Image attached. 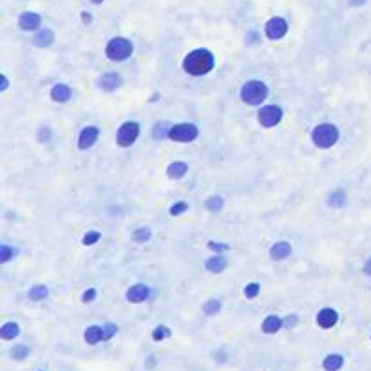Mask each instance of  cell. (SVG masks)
<instances>
[{
  "label": "cell",
  "instance_id": "1",
  "mask_svg": "<svg viewBox=\"0 0 371 371\" xmlns=\"http://www.w3.org/2000/svg\"><path fill=\"white\" fill-rule=\"evenodd\" d=\"M214 64H216L214 55L208 49H194L185 56L183 69L192 76H203V74H208L214 69Z\"/></svg>",
  "mask_w": 371,
  "mask_h": 371
},
{
  "label": "cell",
  "instance_id": "2",
  "mask_svg": "<svg viewBox=\"0 0 371 371\" xmlns=\"http://www.w3.org/2000/svg\"><path fill=\"white\" fill-rule=\"evenodd\" d=\"M311 142L319 149H330L339 142V129L333 123H319L311 130Z\"/></svg>",
  "mask_w": 371,
  "mask_h": 371
},
{
  "label": "cell",
  "instance_id": "3",
  "mask_svg": "<svg viewBox=\"0 0 371 371\" xmlns=\"http://www.w3.org/2000/svg\"><path fill=\"white\" fill-rule=\"evenodd\" d=\"M268 98V87L261 80H250L241 87V100L248 105H261Z\"/></svg>",
  "mask_w": 371,
  "mask_h": 371
},
{
  "label": "cell",
  "instance_id": "4",
  "mask_svg": "<svg viewBox=\"0 0 371 371\" xmlns=\"http://www.w3.org/2000/svg\"><path fill=\"white\" fill-rule=\"evenodd\" d=\"M105 55L112 62H123L132 55V43H130V40L123 38V36H116V38H112L107 43Z\"/></svg>",
  "mask_w": 371,
  "mask_h": 371
},
{
  "label": "cell",
  "instance_id": "5",
  "mask_svg": "<svg viewBox=\"0 0 371 371\" xmlns=\"http://www.w3.org/2000/svg\"><path fill=\"white\" fill-rule=\"evenodd\" d=\"M198 136L199 129L194 123H177V125L170 127V132H168V138L177 143H190L194 142Z\"/></svg>",
  "mask_w": 371,
  "mask_h": 371
},
{
  "label": "cell",
  "instance_id": "6",
  "mask_svg": "<svg viewBox=\"0 0 371 371\" xmlns=\"http://www.w3.org/2000/svg\"><path fill=\"white\" fill-rule=\"evenodd\" d=\"M140 136V123L138 121H125L118 129V145L120 147H130Z\"/></svg>",
  "mask_w": 371,
  "mask_h": 371
},
{
  "label": "cell",
  "instance_id": "7",
  "mask_svg": "<svg viewBox=\"0 0 371 371\" xmlns=\"http://www.w3.org/2000/svg\"><path fill=\"white\" fill-rule=\"evenodd\" d=\"M257 120L266 129L279 125L281 120H283V109L279 105H264V107H261L259 114H257Z\"/></svg>",
  "mask_w": 371,
  "mask_h": 371
},
{
  "label": "cell",
  "instance_id": "8",
  "mask_svg": "<svg viewBox=\"0 0 371 371\" xmlns=\"http://www.w3.org/2000/svg\"><path fill=\"white\" fill-rule=\"evenodd\" d=\"M264 33L270 40H281L288 33V22L281 17H273L266 22L264 26Z\"/></svg>",
  "mask_w": 371,
  "mask_h": 371
},
{
  "label": "cell",
  "instance_id": "9",
  "mask_svg": "<svg viewBox=\"0 0 371 371\" xmlns=\"http://www.w3.org/2000/svg\"><path fill=\"white\" fill-rule=\"evenodd\" d=\"M100 136V129L95 125H89L85 129H82L80 136H78V147L82 149V151H87V149H91L92 145L96 143Z\"/></svg>",
  "mask_w": 371,
  "mask_h": 371
},
{
  "label": "cell",
  "instance_id": "10",
  "mask_svg": "<svg viewBox=\"0 0 371 371\" xmlns=\"http://www.w3.org/2000/svg\"><path fill=\"white\" fill-rule=\"evenodd\" d=\"M40 24H42V17L38 13H33V11H26L18 18V26L22 31H35L40 27Z\"/></svg>",
  "mask_w": 371,
  "mask_h": 371
},
{
  "label": "cell",
  "instance_id": "11",
  "mask_svg": "<svg viewBox=\"0 0 371 371\" xmlns=\"http://www.w3.org/2000/svg\"><path fill=\"white\" fill-rule=\"evenodd\" d=\"M151 297V290L145 285H134L127 290V301L134 302V304H140V302H145Z\"/></svg>",
  "mask_w": 371,
  "mask_h": 371
},
{
  "label": "cell",
  "instance_id": "12",
  "mask_svg": "<svg viewBox=\"0 0 371 371\" xmlns=\"http://www.w3.org/2000/svg\"><path fill=\"white\" fill-rule=\"evenodd\" d=\"M121 83H123V78H121L118 73H107L98 80L100 89H102V91H107V92L116 91L118 87H121Z\"/></svg>",
  "mask_w": 371,
  "mask_h": 371
},
{
  "label": "cell",
  "instance_id": "13",
  "mask_svg": "<svg viewBox=\"0 0 371 371\" xmlns=\"http://www.w3.org/2000/svg\"><path fill=\"white\" fill-rule=\"evenodd\" d=\"M337 320H339V315H337V311L332 310V308H324V310H320L317 313V324L324 330L333 328L337 324Z\"/></svg>",
  "mask_w": 371,
  "mask_h": 371
},
{
  "label": "cell",
  "instance_id": "14",
  "mask_svg": "<svg viewBox=\"0 0 371 371\" xmlns=\"http://www.w3.org/2000/svg\"><path fill=\"white\" fill-rule=\"evenodd\" d=\"M292 254V245L286 241H279L275 243V245L270 248V257H272L273 261H283L286 259L288 255Z\"/></svg>",
  "mask_w": 371,
  "mask_h": 371
},
{
  "label": "cell",
  "instance_id": "15",
  "mask_svg": "<svg viewBox=\"0 0 371 371\" xmlns=\"http://www.w3.org/2000/svg\"><path fill=\"white\" fill-rule=\"evenodd\" d=\"M104 326H96V324H92V326H89V328L83 332V339H85L87 344H98L100 341H104Z\"/></svg>",
  "mask_w": 371,
  "mask_h": 371
},
{
  "label": "cell",
  "instance_id": "16",
  "mask_svg": "<svg viewBox=\"0 0 371 371\" xmlns=\"http://www.w3.org/2000/svg\"><path fill=\"white\" fill-rule=\"evenodd\" d=\"M51 98L53 102H58V104H65L71 100V89L64 83H56L51 89Z\"/></svg>",
  "mask_w": 371,
  "mask_h": 371
},
{
  "label": "cell",
  "instance_id": "17",
  "mask_svg": "<svg viewBox=\"0 0 371 371\" xmlns=\"http://www.w3.org/2000/svg\"><path fill=\"white\" fill-rule=\"evenodd\" d=\"M187 172H189V165L185 161H174L167 167V176L170 179H181Z\"/></svg>",
  "mask_w": 371,
  "mask_h": 371
},
{
  "label": "cell",
  "instance_id": "18",
  "mask_svg": "<svg viewBox=\"0 0 371 371\" xmlns=\"http://www.w3.org/2000/svg\"><path fill=\"white\" fill-rule=\"evenodd\" d=\"M53 42H55V33L49 29L40 31V33L35 35V38H33V43H35L36 48H49V45H53Z\"/></svg>",
  "mask_w": 371,
  "mask_h": 371
},
{
  "label": "cell",
  "instance_id": "19",
  "mask_svg": "<svg viewBox=\"0 0 371 371\" xmlns=\"http://www.w3.org/2000/svg\"><path fill=\"white\" fill-rule=\"evenodd\" d=\"M342 366H344V357H342V355H339V353L328 355V357L324 358V362H322V367L326 371H339Z\"/></svg>",
  "mask_w": 371,
  "mask_h": 371
},
{
  "label": "cell",
  "instance_id": "20",
  "mask_svg": "<svg viewBox=\"0 0 371 371\" xmlns=\"http://www.w3.org/2000/svg\"><path fill=\"white\" fill-rule=\"evenodd\" d=\"M283 324H285L283 319H279L277 315H268L263 322V332L268 333V335H273V333H277L283 328Z\"/></svg>",
  "mask_w": 371,
  "mask_h": 371
},
{
  "label": "cell",
  "instance_id": "21",
  "mask_svg": "<svg viewBox=\"0 0 371 371\" xmlns=\"http://www.w3.org/2000/svg\"><path fill=\"white\" fill-rule=\"evenodd\" d=\"M226 266H228V263H226V259H224V257H221V255L210 257V259L207 261V270H208V272H212V273H221Z\"/></svg>",
  "mask_w": 371,
  "mask_h": 371
},
{
  "label": "cell",
  "instance_id": "22",
  "mask_svg": "<svg viewBox=\"0 0 371 371\" xmlns=\"http://www.w3.org/2000/svg\"><path fill=\"white\" fill-rule=\"evenodd\" d=\"M20 333V328H18L17 322H6L2 328H0V337L4 339V341H11L15 337H18Z\"/></svg>",
  "mask_w": 371,
  "mask_h": 371
},
{
  "label": "cell",
  "instance_id": "23",
  "mask_svg": "<svg viewBox=\"0 0 371 371\" xmlns=\"http://www.w3.org/2000/svg\"><path fill=\"white\" fill-rule=\"evenodd\" d=\"M27 295H29L31 301H43L49 295V288L43 285H36L27 292Z\"/></svg>",
  "mask_w": 371,
  "mask_h": 371
},
{
  "label": "cell",
  "instance_id": "24",
  "mask_svg": "<svg viewBox=\"0 0 371 371\" xmlns=\"http://www.w3.org/2000/svg\"><path fill=\"white\" fill-rule=\"evenodd\" d=\"M328 205L333 208H341L346 205V194L344 190H335V192H332L328 198Z\"/></svg>",
  "mask_w": 371,
  "mask_h": 371
},
{
  "label": "cell",
  "instance_id": "25",
  "mask_svg": "<svg viewBox=\"0 0 371 371\" xmlns=\"http://www.w3.org/2000/svg\"><path fill=\"white\" fill-rule=\"evenodd\" d=\"M170 127L167 121H161V123H156L154 125V130H152V136H154L156 140H163V138H168V132H170Z\"/></svg>",
  "mask_w": 371,
  "mask_h": 371
},
{
  "label": "cell",
  "instance_id": "26",
  "mask_svg": "<svg viewBox=\"0 0 371 371\" xmlns=\"http://www.w3.org/2000/svg\"><path fill=\"white\" fill-rule=\"evenodd\" d=\"M132 238L136 243H147L149 239L152 238V232H151V228H147V226H142V228L134 230Z\"/></svg>",
  "mask_w": 371,
  "mask_h": 371
},
{
  "label": "cell",
  "instance_id": "27",
  "mask_svg": "<svg viewBox=\"0 0 371 371\" xmlns=\"http://www.w3.org/2000/svg\"><path fill=\"white\" fill-rule=\"evenodd\" d=\"M219 310H221V302L217 299H210V301L205 302L203 306V311L207 315H216V313H219Z\"/></svg>",
  "mask_w": 371,
  "mask_h": 371
},
{
  "label": "cell",
  "instance_id": "28",
  "mask_svg": "<svg viewBox=\"0 0 371 371\" xmlns=\"http://www.w3.org/2000/svg\"><path fill=\"white\" fill-rule=\"evenodd\" d=\"M224 201L223 198H219V196H212V198L207 199V208L210 212H219L221 208H223Z\"/></svg>",
  "mask_w": 371,
  "mask_h": 371
},
{
  "label": "cell",
  "instance_id": "29",
  "mask_svg": "<svg viewBox=\"0 0 371 371\" xmlns=\"http://www.w3.org/2000/svg\"><path fill=\"white\" fill-rule=\"evenodd\" d=\"M27 355H29V348H27V346H24V344L15 346L13 350H11V357H13L15 360H24Z\"/></svg>",
  "mask_w": 371,
  "mask_h": 371
},
{
  "label": "cell",
  "instance_id": "30",
  "mask_svg": "<svg viewBox=\"0 0 371 371\" xmlns=\"http://www.w3.org/2000/svg\"><path fill=\"white\" fill-rule=\"evenodd\" d=\"M170 335H172V333H170V330H168L167 326H163V324H161V326H158V328L152 332V339H154V341H165V339H168Z\"/></svg>",
  "mask_w": 371,
  "mask_h": 371
},
{
  "label": "cell",
  "instance_id": "31",
  "mask_svg": "<svg viewBox=\"0 0 371 371\" xmlns=\"http://www.w3.org/2000/svg\"><path fill=\"white\" fill-rule=\"evenodd\" d=\"M259 290H261V286L257 285V283H250V285L245 288V297L246 299H255L257 295H259Z\"/></svg>",
  "mask_w": 371,
  "mask_h": 371
},
{
  "label": "cell",
  "instance_id": "32",
  "mask_svg": "<svg viewBox=\"0 0 371 371\" xmlns=\"http://www.w3.org/2000/svg\"><path fill=\"white\" fill-rule=\"evenodd\" d=\"M15 255V250L13 248H9L8 245H2L0 246V263H8L11 257Z\"/></svg>",
  "mask_w": 371,
  "mask_h": 371
},
{
  "label": "cell",
  "instance_id": "33",
  "mask_svg": "<svg viewBox=\"0 0 371 371\" xmlns=\"http://www.w3.org/2000/svg\"><path fill=\"white\" fill-rule=\"evenodd\" d=\"M118 333V326L116 324H112V322H107V324H104V341H111L112 337L116 335Z\"/></svg>",
  "mask_w": 371,
  "mask_h": 371
},
{
  "label": "cell",
  "instance_id": "34",
  "mask_svg": "<svg viewBox=\"0 0 371 371\" xmlns=\"http://www.w3.org/2000/svg\"><path fill=\"white\" fill-rule=\"evenodd\" d=\"M187 210H189V203L179 201V203H176V205L170 207V216H181V214H185Z\"/></svg>",
  "mask_w": 371,
  "mask_h": 371
},
{
  "label": "cell",
  "instance_id": "35",
  "mask_svg": "<svg viewBox=\"0 0 371 371\" xmlns=\"http://www.w3.org/2000/svg\"><path fill=\"white\" fill-rule=\"evenodd\" d=\"M100 238H102V236H100V232H87L85 236H83V245L92 246L95 243L100 241Z\"/></svg>",
  "mask_w": 371,
  "mask_h": 371
},
{
  "label": "cell",
  "instance_id": "36",
  "mask_svg": "<svg viewBox=\"0 0 371 371\" xmlns=\"http://www.w3.org/2000/svg\"><path fill=\"white\" fill-rule=\"evenodd\" d=\"M49 138H51V130H49V127H42V129L38 130V140L42 143L49 142Z\"/></svg>",
  "mask_w": 371,
  "mask_h": 371
},
{
  "label": "cell",
  "instance_id": "37",
  "mask_svg": "<svg viewBox=\"0 0 371 371\" xmlns=\"http://www.w3.org/2000/svg\"><path fill=\"white\" fill-rule=\"evenodd\" d=\"M208 248H210V250H214V252H226V250H230L228 245H219V243H214V241L208 243Z\"/></svg>",
  "mask_w": 371,
  "mask_h": 371
},
{
  "label": "cell",
  "instance_id": "38",
  "mask_svg": "<svg viewBox=\"0 0 371 371\" xmlns=\"http://www.w3.org/2000/svg\"><path fill=\"white\" fill-rule=\"evenodd\" d=\"M95 299H96V290L95 288H89L85 294L82 295V301L83 302H92Z\"/></svg>",
  "mask_w": 371,
  "mask_h": 371
},
{
  "label": "cell",
  "instance_id": "39",
  "mask_svg": "<svg viewBox=\"0 0 371 371\" xmlns=\"http://www.w3.org/2000/svg\"><path fill=\"white\" fill-rule=\"evenodd\" d=\"M283 322H285V326H288V328H294L295 324H297V315H288Z\"/></svg>",
  "mask_w": 371,
  "mask_h": 371
},
{
  "label": "cell",
  "instance_id": "40",
  "mask_svg": "<svg viewBox=\"0 0 371 371\" xmlns=\"http://www.w3.org/2000/svg\"><path fill=\"white\" fill-rule=\"evenodd\" d=\"M8 85H9L8 76H6V74H2V76H0V91H6V89H8Z\"/></svg>",
  "mask_w": 371,
  "mask_h": 371
},
{
  "label": "cell",
  "instance_id": "41",
  "mask_svg": "<svg viewBox=\"0 0 371 371\" xmlns=\"http://www.w3.org/2000/svg\"><path fill=\"white\" fill-rule=\"evenodd\" d=\"M82 20H83V24H85V26H89V24L92 22V17L89 13H85V11H83V13H82Z\"/></svg>",
  "mask_w": 371,
  "mask_h": 371
},
{
  "label": "cell",
  "instance_id": "42",
  "mask_svg": "<svg viewBox=\"0 0 371 371\" xmlns=\"http://www.w3.org/2000/svg\"><path fill=\"white\" fill-rule=\"evenodd\" d=\"M350 2H351V4H353V6H362L364 2H366V0H350Z\"/></svg>",
  "mask_w": 371,
  "mask_h": 371
},
{
  "label": "cell",
  "instance_id": "43",
  "mask_svg": "<svg viewBox=\"0 0 371 371\" xmlns=\"http://www.w3.org/2000/svg\"><path fill=\"white\" fill-rule=\"evenodd\" d=\"M364 272H366V273H371V259L367 261V264H366V266H364Z\"/></svg>",
  "mask_w": 371,
  "mask_h": 371
},
{
  "label": "cell",
  "instance_id": "44",
  "mask_svg": "<svg viewBox=\"0 0 371 371\" xmlns=\"http://www.w3.org/2000/svg\"><path fill=\"white\" fill-rule=\"evenodd\" d=\"M92 4H102V2H104V0H91Z\"/></svg>",
  "mask_w": 371,
  "mask_h": 371
}]
</instances>
